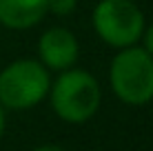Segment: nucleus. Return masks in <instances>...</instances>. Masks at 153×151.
Instances as JSON below:
<instances>
[{
  "instance_id": "f257e3e1",
  "label": "nucleus",
  "mask_w": 153,
  "mask_h": 151,
  "mask_svg": "<svg viewBox=\"0 0 153 151\" xmlns=\"http://www.w3.org/2000/svg\"><path fill=\"white\" fill-rule=\"evenodd\" d=\"M102 91L98 80L84 69H65L51 82L49 102L56 116L69 124L89 122L100 109Z\"/></svg>"
},
{
  "instance_id": "f03ea898",
  "label": "nucleus",
  "mask_w": 153,
  "mask_h": 151,
  "mask_svg": "<svg viewBox=\"0 0 153 151\" xmlns=\"http://www.w3.org/2000/svg\"><path fill=\"white\" fill-rule=\"evenodd\" d=\"M109 85L124 105H149L153 100V56L138 45L118 49L109 65Z\"/></svg>"
},
{
  "instance_id": "7ed1b4c3",
  "label": "nucleus",
  "mask_w": 153,
  "mask_h": 151,
  "mask_svg": "<svg viewBox=\"0 0 153 151\" xmlns=\"http://www.w3.org/2000/svg\"><path fill=\"white\" fill-rule=\"evenodd\" d=\"M49 69L40 60H13L0 71V105L16 111L31 109L49 96Z\"/></svg>"
},
{
  "instance_id": "20e7f679",
  "label": "nucleus",
  "mask_w": 153,
  "mask_h": 151,
  "mask_svg": "<svg viewBox=\"0 0 153 151\" xmlns=\"http://www.w3.org/2000/svg\"><path fill=\"white\" fill-rule=\"evenodd\" d=\"M91 25L104 45L122 49L138 45L144 31V13L133 0H100L91 13Z\"/></svg>"
},
{
  "instance_id": "39448f33",
  "label": "nucleus",
  "mask_w": 153,
  "mask_h": 151,
  "mask_svg": "<svg viewBox=\"0 0 153 151\" xmlns=\"http://www.w3.org/2000/svg\"><path fill=\"white\" fill-rule=\"evenodd\" d=\"M78 38L65 27H51L38 40V58L49 71H65L78 62Z\"/></svg>"
},
{
  "instance_id": "423d86ee",
  "label": "nucleus",
  "mask_w": 153,
  "mask_h": 151,
  "mask_svg": "<svg viewBox=\"0 0 153 151\" xmlns=\"http://www.w3.org/2000/svg\"><path fill=\"white\" fill-rule=\"evenodd\" d=\"M49 0H0V25L13 31L31 29L45 18Z\"/></svg>"
},
{
  "instance_id": "0eeeda50",
  "label": "nucleus",
  "mask_w": 153,
  "mask_h": 151,
  "mask_svg": "<svg viewBox=\"0 0 153 151\" xmlns=\"http://www.w3.org/2000/svg\"><path fill=\"white\" fill-rule=\"evenodd\" d=\"M78 0H49L47 2V11L56 13V16H69L76 11Z\"/></svg>"
},
{
  "instance_id": "6e6552de",
  "label": "nucleus",
  "mask_w": 153,
  "mask_h": 151,
  "mask_svg": "<svg viewBox=\"0 0 153 151\" xmlns=\"http://www.w3.org/2000/svg\"><path fill=\"white\" fill-rule=\"evenodd\" d=\"M140 40H142V49H144L149 56H153V22L149 25V27H144Z\"/></svg>"
},
{
  "instance_id": "1a4fd4ad",
  "label": "nucleus",
  "mask_w": 153,
  "mask_h": 151,
  "mask_svg": "<svg viewBox=\"0 0 153 151\" xmlns=\"http://www.w3.org/2000/svg\"><path fill=\"white\" fill-rule=\"evenodd\" d=\"M33 151H65L60 147V144H40V147H36Z\"/></svg>"
},
{
  "instance_id": "9d476101",
  "label": "nucleus",
  "mask_w": 153,
  "mask_h": 151,
  "mask_svg": "<svg viewBox=\"0 0 153 151\" xmlns=\"http://www.w3.org/2000/svg\"><path fill=\"white\" fill-rule=\"evenodd\" d=\"M4 124H7L4 122V107L0 105V138H2V133H4Z\"/></svg>"
}]
</instances>
